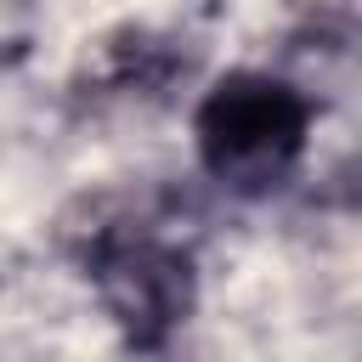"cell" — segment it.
I'll list each match as a JSON object with an SVG mask.
<instances>
[{
  "label": "cell",
  "instance_id": "cell-2",
  "mask_svg": "<svg viewBox=\"0 0 362 362\" xmlns=\"http://www.w3.org/2000/svg\"><path fill=\"white\" fill-rule=\"evenodd\" d=\"M90 277L130 345H158L192 305L187 255L141 232H102L90 243Z\"/></svg>",
  "mask_w": 362,
  "mask_h": 362
},
{
  "label": "cell",
  "instance_id": "cell-1",
  "mask_svg": "<svg viewBox=\"0 0 362 362\" xmlns=\"http://www.w3.org/2000/svg\"><path fill=\"white\" fill-rule=\"evenodd\" d=\"M305 130H311L305 96L272 74H226L192 113L204 170L238 192L277 187L305 153Z\"/></svg>",
  "mask_w": 362,
  "mask_h": 362
}]
</instances>
